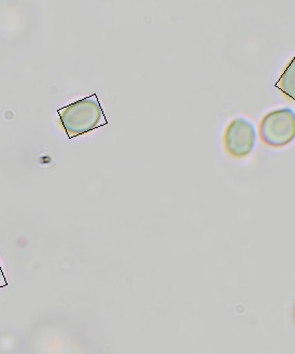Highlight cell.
Returning <instances> with one entry per match:
<instances>
[{"mask_svg":"<svg viewBox=\"0 0 295 354\" xmlns=\"http://www.w3.org/2000/svg\"><path fill=\"white\" fill-rule=\"evenodd\" d=\"M262 141L273 148L286 146L295 137V113L292 109L283 108L269 112L260 124Z\"/></svg>","mask_w":295,"mask_h":354,"instance_id":"cell-2","label":"cell"},{"mask_svg":"<svg viewBox=\"0 0 295 354\" xmlns=\"http://www.w3.org/2000/svg\"><path fill=\"white\" fill-rule=\"evenodd\" d=\"M294 61L290 64L286 73H283V78H281L279 86L280 90L286 93L290 97L295 98L294 93Z\"/></svg>","mask_w":295,"mask_h":354,"instance_id":"cell-4","label":"cell"},{"mask_svg":"<svg viewBox=\"0 0 295 354\" xmlns=\"http://www.w3.org/2000/svg\"><path fill=\"white\" fill-rule=\"evenodd\" d=\"M8 286V282L6 281L5 276H3V270H1V265H0V288Z\"/></svg>","mask_w":295,"mask_h":354,"instance_id":"cell-5","label":"cell"},{"mask_svg":"<svg viewBox=\"0 0 295 354\" xmlns=\"http://www.w3.org/2000/svg\"><path fill=\"white\" fill-rule=\"evenodd\" d=\"M58 112L61 114L62 125L71 138L94 131L107 123L96 95L68 104Z\"/></svg>","mask_w":295,"mask_h":354,"instance_id":"cell-1","label":"cell"},{"mask_svg":"<svg viewBox=\"0 0 295 354\" xmlns=\"http://www.w3.org/2000/svg\"><path fill=\"white\" fill-rule=\"evenodd\" d=\"M224 142L225 148L234 158L249 156L257 142L253 124L242 118L233 120L225 131Z\"/></svg>","mask_w":295,"mask_h":354,"instance_id":"cell-3","label":"cell"}]
</instances>
